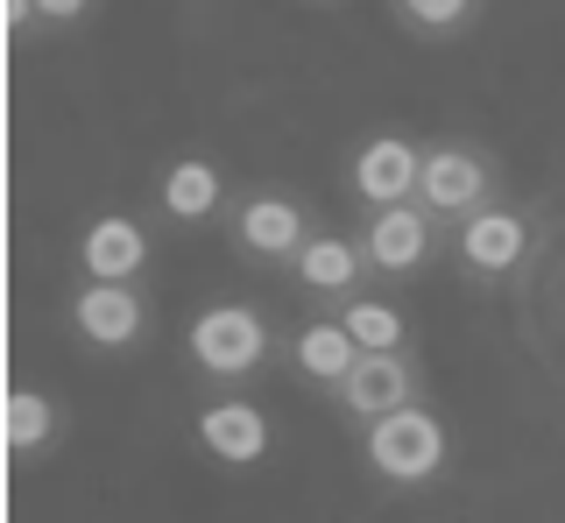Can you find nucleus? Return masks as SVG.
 Instances as JSON below:
<instances>
[{
    "label": "nucleus",
    "mask_w": 565,
    "mask_h": 523,
    "mask_svg": "<svg viewBox=\"0 0 565 523\" xmlns=\"http://www.w3.org/2000/svg\"><path fill=\"white\" fill-rule=\"evenodd\" d=\"M184 354H191V369H199L205 382L241 389V382H255L262 369H269L276 333H269V319H262V305L220 298V305H205L199 319L184 325Z\"/></svg>",
    "instance_id": "nucleus-1"
},
{
    "label": "nucleus",
    "mask_w": 565,
    "mask_h": 523,
    "mask_svg": "<svg viewBox=\"0 0 565 523\" xmlns=\"http://www.w3.org/2000/svg\"><path fill=\"white\" fill-rule=\"evenodd\" d=\"M361 460L367 474L388 481V488H424L438 481L452 467V439H446V417L424 410V404H403L375 417V425H361Z\"/></svg>",
    "instance_id": "nucleus-2"
},
{
    "label": "nucleus",
    "mask_w": 565,
    "mask_h": 523,
    "mask_svg": "<svg viewBox=\"0 0 565 523\" xmlns=\"http://www.w3.org/2000/svg\"><path fill=\"white\" fill-rule=\"evenodd\" d=\"M494 156L473 149V142H431L424 149V178H417V205L438 220H467L481 213V205H494Z\"/></svg>",
    "instance_id": "nucleus-3"
},
{
    "label": "nucleus",
    "mask_w": 565,
    "mask_h": 523,
    "mask_svg": "<svg viewBox=\"0 0 565 523\" xmlns=\"http://www.w3.org/2000/svg\"><path fill=\"white\" fill-rule=\"evenodd\" d=\"M530 241H537V226H530V213H516V205H481V213L452 220V262L467 276H481V284H502V276H516L530 262Z\"/></svg>",
    "instance_id": "nucleus-4"
},
{
    "label": "nucleus",
    "mask_w": 565,
    "mask_h": 523,
    "mask_svg": "<svg viewBox=\"0 0 565 523\" xmlns=\"http://www.w3.org/2000/svg\"><path fill=\"white\" fill-rule=\"evenodd\" d=\"M226 234H234V248L247 262H262V269H290L297 248L318 234L311 213L297 199H282V191H247V199L226 213Z\"/></svg>",
    "instance_id": "nucleus-5"
},
{
    "label": "nucleus",
    "mask_w": 565,
    "mask_h": 523,
    "mask_svg": "<svg viewBox=\"0 0 565 523\" xmlns=\"http://www.w3.org/2000/svg\"><path fill=\"white\" fill-rule=\"evenodd\" d=\"M332 404H340L353 425H375V417L403 410V404H424V369L411 346H388V354H361L353 361V375L332 389Z\"/></svg>",
    "instance_id": "nucleus-6"
},
{
    "label": "nucleus",
    "mask_w": 565,
    "mask_h": 523,
    "mask_svg": "<svg viewBox=\"0 0 565 523\" xmlns=\"http://www.w3.org/2000/svg\"><path fill=\"white\" fill-rule=\"evenodd\" d=\"M367 276H375V262H367L361 234H332V226H318L305 248H297V262H290V284L305 290L311 305H332V311H340L347 298H361Z\"/></svg>",
    "instance_id": "nucleus-7"
},
{
    "label": "nucleus",
    "mask_w": 565,
    "mask_h": 523,
    "mask_svg": "<svg viewBox=\"0 0 565 523\" xmlns=\"http://www.w3.org/2000/svg\"><path fill=\"white\" fill-rule=\"evenodd\" d=\"M71 333L99 354H128L149 333V298L135 284H78L71 290Z\"/></svg>",
    "instance_id": "nucleus-8"
},
{
    "label": "nucleus",
    "mask_w": 565,
    "mask_h": 523,
    "mask_svg": "<svg viewBox=\"0 0 565 523\" xmlns=\"http://www.w3.org/2000/svg\"><path fill=\"white\" fill-rule=\"evenodd\" d=\"M361 248L375 262V276H417L438 255V213H424L417 199L403 205H375L361 226Z\"/></svg>",
    "instance_id": "nucleus-9"
},
{
    "label": "nucleus",
    "mask_w": 565,
    "mask_h": 523,
    "mask_svg": "<svg viewBox=\"0 0 565 523\" xmlns=\"http://www.w3.org/2000/svg\"><path fill=\"white\" fill-rule=\"evenodd\" d=\"M417 178H424V149L403 142V135H367V142L353 149V163H347V184H353V199H361L367 213H375V205L417 199Z\"/></svg>",
    "instance_id": "nucleus-10"
},
{
    "label": "nucleus",
    "mask_w": 565,
    "mask_h": 523,
    "mask_svg": "<svg viewBox=\"0 0 565 523\" xmlns=\"http://www.w3.org/2000/svg\"><path fill=\"white\" fill-rule=\"evenodd\" d=\"M199 446L220 467H262L276 446V417L255 404V396H220V404L199 410Z\"/></svg>",
    "instance_id": "nucleus-11"
},
{
    "label": "nucleus",
    "mask_w": 565,
    "mask_h": 523,
    "mask_svg": "<svg viewBox=\"0 0 565 523\" xmlns=\"http://www.w3.org/2000/svg\"><path fill=\"white\" fill-rule=\"evenodd\" d=\"M149 269V226L128 213H99L78 234V276L85 284H135Z\"/></svg>",
    "instance_id": "nucleus-12"
},
{
    "label": "nucleus",
    "mask_w": 565,
    "mask_h": 523,
    "mask_svg": "<svg viewBox=\"0 0 565 523\" xmlns=\"http://www.w3.org/2000/svg\"><path fill=\"white\" fill-rule=\"evenodd\" d=\"M361 354H367V346L353 340L340 319H311V325H297V333L282 340V361H290V375L305 382V389H318V396L340 389Z\"/></svg>",
    "instance_id": "nucleus-13"
},
{
    "label": "nucleus",
    "mask_w": 565,
    "mask_h": 523,
    "mask_svg": "<svg viewBox=\"0 0 565 523\" xmlns=\"http://www.w3.org/2000/svg\"><path fill=\"white\" fill-rule=\"evenodd\" d=\"M220 205H226V170L212 156H177L156 178V213L170 226H205V220H220Z\"/></svg>",
    "instance_id": "nucleus-14"
},
{
    "label": "nucleus",
    "mask_w": 565,
    "mask_h": 523,
    "mask_svg": "<svg viewBox=\"0 0 565 523\" xmlns=\"http://www.w3.org/2000/svg\"><path fill=\"white\" fill-rule=\"evenodd\" d=\"M64 431L57 404H50L43 389H8V404H0V439H8L14 460H35V452H50Z\"/></svg>",
    "instance_id": "nucleus-15"
},
{
    "label": "nucleus",
    "mask_w": 565,
    "mask_h": 523,
    "mask_svg": "<svg viewBox=\"0 0 565 523\" xmlns=\"http://www.w3.org/2000/svg\"><path fill=\"white\" fill-rule=\"evenodd\" d=\"M332 319H340L347 333L367 346V354H388V346H411V319H403V311L388 305V298H375V290H361V298H347L340 311H332Z\"/></svg>",
    "instance_id": "nucleus-16"
},
{
    "label": "nucleus",
    "mask_w": 565,
    "mask_h": 523,
    "mask_svg": "<svg viewBox=\"0 0 565 523\" xmlns=\"http://www.w3.org/2000/svg\"><path fill=\"white\" fill-rule=\"evenodd\" d=\"M388 14H396V22L411 29V36L446 43V36H467V29H473L481 0H388Z\"/></svg>",
    "instance_id": "nucleus-17"
},
{
    "label": "nucleus",
    "mask_w": 565,
    "mask_h": 523,
    "mask_svg": "<svg viewBox=\"0 0 565 523\" xmlns=\"http://www.w3.org/2000/svg\"><path fill=\"white\" fill-rule=\"evenodd\" d=\"M85 14H93V0H35V22H50V29H71Z\"/></svg>",
    "instance_id": "nucleus-18"
},
{
    "label": "nucleus",
    "mask_w": 565,
    "mask_h": 523,
    "mask_svg": "<svg viewBox=\"0 0 565 523\" xmlns=\"http://www.w3.org/2000/svg\"><path fill=\"white\" fill-rule=\"evenodd\" d=\"M0 14H8V29H22V22H35V0H0Z\"/></svg>",
    "instance_id": "nucleus-19"
}]
</instances>
